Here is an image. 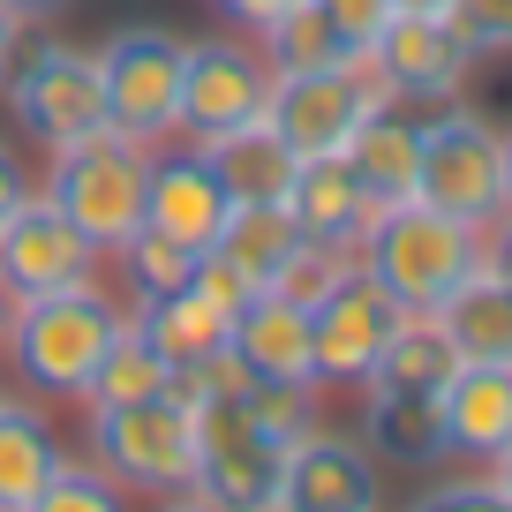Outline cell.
Masks as SVG:
<instances>
[{"label": "cell", "mask_w": 512, "mask_h": 512, "mask_svg": "<svg viewBox=\"0 0 512 512\" xmlns=\"http://www.w3.org/2000/svg\"><path fill=\"white\" fill-rule=\"evenodd\" d=\"M61 437L31 400H0V512H23L53 475H61Z\"/></svg>", "instance_id": "obj_23"}, {"label": "cell", "mask_w": 512, "mask_h": 512, "mask_svg": "<svg viewBox=\"0 0 512 512\" xmlns=\"http://www.w3.org/2000/svg\"><path fill=\"white\" fill-rule=\"evenodd\" d=\"M121 324H128V309L113 302L98 279H83V287H61V294L23 302L0 362L16 369L23 392H38V400H83Z\"/></svg>", "instance_id": "obj_1"}, {"label": "cell", "mask_w": 512, "mask_h": 512, "mask_svg": "<svg viewBox=\"0 0 512 512\" xmlns=\"http://www.w3.org/2000/svg\"><path fill=\"white\" fill-rule=\"evenodd\" d=\"M452 369H460V354H452L445 324L422 317V309H407L400 332H392V347H384L377 369H369V384H384V392H445Z\"/></svg>", "instance_id": "obj_25"}, {"label": "cell", "mask_w": 512, "mask_h": 512, "mask_svg": "<svg viewBox=\"0 0 512 512\" xmlns=\"http://www.w3.org/2000/svg\"><path fill=\"white\" fill-rule=\"evenodd\" d=\"M16 53H23V16L0 8V83H8V68H16Z\"/></svg>", "instance_id": "obj_40"}, {"label": "cell", "mask_w": 512, "mask_h": 512, "mask_svg": "<svg viewBox=\"0 0 512 512\" xmlns=\"http://www.w3.org/2000/svg\"><path fill=\"white\" fill-rule=\"evenodd\" d=\"M196 151L211 159V174L226 181L234 204H287V181H294V166H302L272 121H249V128L211 136V144H196Z\"/></svg>", "instance_id": "obj_22"}, {"label": "cell", "mask_w": 512, "mask_h": 512, "mask_svg": "<svg viewBox=\"0 0 512 512\" xmlns=\"http://www.w3.org/2000/svg\"><path fill=\"white\" fill-rule=\"evenodd\" d=\"M211 8H219V16L226 23H241V31H264V23H279V16H287V8H302V0H211Z\"/></svg>", "instance_id": "obj_37"}, {"label": "cell", "mask_w": 512, "mask_h": 512, "mask_svg": "<svg viewBox=\"0 0 512 512\" xmlns=\"http://www.w3.org/2000/svg\"><path fill=\"white\" fill-rule=\"evenodd\" d=\"M8 113H16L23 136H38L46 151L83 144L106 128V83H98V53L61 46V38H38L31 53H16L8 68Z\"/></svg>", "instance_id": "obj_6"}, {"label": "cell", "mask_w": 512, "mask_h": 512, "mask_svg": "<svg viewBox=\"0 0 512 512\" xmlns=\"http://www.w3.org/2000/svg\"><path fill=\"white\" fill-rule=\"evenodd\" d=\"M505 211H512V128H505Z\"/></svg>", "instance_id": "obj_46"}, {"label": "cell", "mask_w": 512, "mask_h": 512, "mask_svg": "<svg viewBox=\"0 0 512 512\" xmlns=\"http://www.w3.org/2000/svg\"><path fill=\"white\" fill-rule=\"evenodd\" d=\"M377 106H392V98H384V83L369 76V61L354 53V61H332V68L279 76L264 121L287 136L294 159H332V151H347V136H354Z\"/></svg>", "instance_id": "obj_9"}, {"label": "cell", "mask_w": 512, "mask_h": 512, "mask_svg": "<svg viewBox=\"0 0 512 512\" xmlns=\"http://www.w3.org/2000/svg\"><path fill=\"white\" fill-rule=\"evenodd\" d=\"M362 445L392 467H437L445 460V422H437V392H384L362 384Z\"/></svg>", "instance_id": "obj_20"}, {"label": "cell", "mask_w": 512, "mask_h": 512, "mask_svg": "<svg viewBox=\"0 0 512 512\" xmlns=\"http://www.w3.org/2000/svg\"><path fill=\"white\" fill-rule=\"evenodd\" d=\"M189 287L204 294V302H219L226 317H234V309L249 302V294H264V287H249V279H241V272H234V264H226L219 249H204V256H196V272H189Z\"/></svg>", "instance_id": "obj_36"}, {"label": "cell", "mask_w": 512, "mask_h": 512, "mask_svg": "<svg viewBox=\"0 0 512 512\" xmlns=\"http://www.w3.org/2000/svg\"><path fill=\"white\" fill-rule=\"evenodd\" d=\"M490 475H497V490L512 497V445H505V452H497V460H490Z\"/></svg>", "instance_id": "obj_45"}, {"label": "cell", "mask_w": 512, "mask_h": 512, "mask_svg": "<svg viewBox=\"0 0 512 512\" xmlns=\"http://www.w3.org/2000/svg\"><path fill=\"white\" fill-rule=\"evenodd\" d=\"M272 61L256 53V38L234 31H211L189 38L181 53V113H174V136L181 144H211V136H234V128L264 121L272 106Z\"/></svg>", "instance_id": "obj_7"}, {"label": "cell", "mask_w": 512, "mask_h": 512, "mask_svg": "<svg viewBox=\"0 0 512 512\" xmlns=\"http://www.w3.org/2000/svg\"><path fill=\"white\" fill-rule=\"evenodd\" d=\"M437 422H445V460L490 467L512 445V369L460 362L437 392Z\"/></svg>", "instance_id": "obj_16"}, {"label": "cell", "mask_w": 512, "mask_h": 512, "mask_svg": "<svg viewBox=\"0 0 512 512\" xmlns=\"http://www.w3.org/2000/svg\"><path fill=\"white\" fill-rule=\"evenodd\" d=\"M159 392H174V362L136 324H121L106 362H98V377H91V392H83V407L98 415V407H136V400H159Z\"/></svg>", "instance_id": "obj_27"}, {"label": "cell", "mask_w": 512, "mask_h": 512, "mask_svg": "<svg viewBox=\"0 0 512 512\" xmlns=\"http://www.w3.org/2000/svg\"><path fill=\"white\" fill-rule=\"evenodd\" d=\"M317 16L332 23V31L347 38L354 53H369V38L392 23V0H317Z\"/></svg>", "instance_id": "obj_35"}, {"label": "cell", "mask_w": 512, "mask_h": 512, "mask_svg": "<svg viewBox=\"0 0 512 512\" xmlns=\"http://www.w3.org/2000/svg\"><path fill=\"white\" fill-rule=\"evenodd\" d=\"M392 8H400V16H445L452 0H392Z\"/></svg>", "instance_id": "obj_44"}, {"label": "cell", "mask_w": 512, "mask_h": 512, "mask_svg": "<svg viewBox=\"0 0 512 512\" xmlns=\"http://www.w3.org/2000/svg\"><path fill=\"white\" fill-rule=\"evenodd\" d=\"M482 264H490L497 279H512V211L490 226V234H482Z\"/></svg>", "instance_id": "obj_39"}, {"label": "cell", "mask_w": 512, "mask_h": 512, "mask_svg": "<svg viewBox=\"0 0 512 512\" xmlns=\"http://www.w3.org/2000/svg\"><path fill=\"white\" fill-rule=\"evenodd\" d=\"M362 256L354 249H339V241H294L287 249V264L272 272V294H287V302H302V309H317L324 294L339 287V279L354 272Z\"/></svg>", "instance_id": "obj_30"}, {"label": "cell", "mask_w": 512, "mask_h": 512, "mask_svg": "<svg viewBox=\"0 0 512 512\" xmlns=\"http://www.w3.org/2000/svg\"><path fill=\"white\" fill-rule=\"evenodd\" d=\"M128 324H136L174 369H189V362H204V354L226 347V324H234V317H226L219 302H204L196 287H174V294H159V302H136Z\"/></svg>", "instance_id": "obj_24"}, {"label": "cell", "mask_w": 512, "mask_h": 512, "mask_svg": "<svg viewBox=\"0 0 512 512\" xmlns=\"http://www.w3.org/2000/svg\"><path fill=\"white\" fill-rule=\"evenodd\" d=\"M226 211H234V196L211 174L204 151L196 144H151V181H144V226L151 234H166V241L204 256L219 241Z\"/></svg>", "instance_id": "obj_15"}, {"label": "cell", "mask_w": 512, "mask_h": 512, "mask_svg": "<svg viewBox=\"0 0 512 512\" xmlns=\"http://www.w3.org/2000/svg\"><path fill=\"white\" fill-rule=\"evenodd\" d=\"M256 53L272 61V76H302V68L354 61V46L317 16V0H302V8H287L279 23H264V31H256Z\"/></svg>", "instance_id": "obj_28"}, {"label": "cell", "mask_w": 512, "mask_h": 512, "mask_svg": "<svg viewBox=\"0 0 512 512\" xmlns=\"http://www.w3.org/2000/svg\"><path fill=\"white\" fill-rule=\"evenodd\" d=\"M287 219L302 226V241H339V249H354L362 226L377 219V204H369V189L354 181V166L332 151V159H302V166H294Z\"/></svg>", "instance_id": "obj_18"}, {"label": "cell", "mask_w": 512, "mask_h": 512, "mask_svg": "<svg viewBox=\"0 0 512 512\" xmlns=\"http://www.w3.org/2000/svg\"><path fill=\"white\" fill-rule=\"evenodd\" d=\"M181 53L189 38L159 31V23H128L98 46V83H106V128L136 136V144H166L181 113Z\"/></svg>", "instance_id": "obj_8"}, {"label": "cell", "mask_w": 512, "mask_h": 512, "mask_svg": "<svg viewBox=\"0 0 512 512\" xmlns=\"http://www.w3.org/2000/svg\"><path fill=\"white\" fill-rule=\"evenodd\" d=\"M91 460L121 490H151V497L196 490V415L174 392L136 400V407H98L91 415Z\"/></svg>", "instance_id": "obj_5"}, {"label": "cell", "mask_w": 512, "mask_h": 512, "mask_svg": "<svg viewBox=\"0 0 512 512\" xmlns=\"http://www.w3.org/2000/svg\"><path fill=\"white\" fill-rule=\"evenodd\" d=\"M16 309H23V302H16L8 287H0V354H8V332H16Z\"/></svg>", "instance_id": "obj_43"}, {"label": "cell", "mask_w": 512, "mask_h": 512, "mask_svg": "<svg viewBox=\"0 0 512 512\" xmlns=\"http://www.w3.org/2000/svg\"><path fill=\"white\" fill-rule=\"evenodd\" d=\"M407 309L392 302V294L377 287V279L354 264L347 279H339L332 294H324L317 309H309V354H317V392L324 384H369V369H377V354L392 347V332H400Z\"/></svg>", "instance_id": "obj_12"}, {"label": "cell", "mask_w": 512, "mask_h": 512, "mask_svg": "<svg viewBox=\"0 0 512 512\" xmlns=\"http://www.w3.org/2000/svg\"><path fill=\"white\" fill-rule=\"evenodd\" d=\"M362 61H369V76L384 83L392 106H452V98L467 91L475 53H467V38L452 31L445 16H400V8H392V23L369 38Z\"/></svg>", "instance_id": "obj_11"}, {"label": "cell", "mask_w": 512, "mask_h": 512, "mask_svg": "<svg viewBox=\"0 0 512 512\" xmlns=\"http://www.w3.org/2000/svg\"><path fill=\"white\" fill-rule=\"evenodd\" d=\"M415 512H512V497L497 490V475H460V482H430Z\"/></svg>", "instance_id": "obj_34"}, {"label": "cell", "mask_w": 512, "mask_h": 512, "mask_svg": "<svg viewBox=\"0 0 512 512\" xmlns=\"http://www.w3.org/2000/svg\"><path fill=\"white\" fill-rule=\"evenodd\" d=\"M241 407H249V422H256L264 437H279V445L324 430V422H317V384H264V377H256Z\"/></svg>", "instance_id": "obj_32"}, {"label": "cell", "mask_w": 512, "mask_h": 512, "mask_svg": "<svg viewBox=\"0 0 512 512\" xmlns=\"http://www.w3.org/2000/svg\"><path fill=\"white\" fill-rule=\"evenodd\" d=\"M23 196H31V166H23V151L8 144V136H0V219H8V211H16Z\"/></svg>", "instance_id": "obj_38"}, {"label": "cell", "mask_w": 512, "mask_h": 512, "mask_svg": "<svg viewBox=\"0 0 512 512\" xmlns=\"http://www.w3.org/2000/svg\"><path fill=\"white\" fill-rule=\"evenodd\" d=\"M159 512H219L204 490H174V497H159Z\"/></svg>", "instance_id": "obj_42"}, {"label": "cell", "mask_w": 512, "mask_h": 512, "mask_svg": "<svg viewBox=\"0 0 512 512\" xmlns=\"http://www.w3.org/2000/svg\"><path fill=\"white\" fill-rule=\"evenodd\" d=\"M226 347L249 362V377L264 384H317V354H309V309L287 294H249L226 324Z\"/></svg>", "instance_id": "obj_17"}, {"label": "cell", "mask_w": 512, "mask_h": 512, "mask_svg": "<svg viewBox=\"0 0 512 512\" xmlns=\"http://www.w3.org/2000/svg\"><path fill=\"white\" fill-rule=\"evenodd\" d=\"M445 23L467 38V53H512V0H452Z\"/></svg>", "instance_id": "obj_33"}, {"label": "cell", "mask_w": 512, "mask_h": 512, "mask_svg": "<svg viewBox=\"0 0 512 512\" xmlns=\"http://www.w3.org/2000/svg\"><path fill=\"white\" fill-rule=\"evenodd\" d=\"M189 415H196V490L219 512H272L287 445L256 430L241 400H204Z\"/></svg>", "instance_id": "obj_10"}, {"label": "cell", "mask_w": 512, "mask_h": 512, "mask_svg": "<svg viewBox=\"0 0 512 512\" xmlns=\"http://www.w3.org/2000/svg\"><path fill=\"white\" fill-rule=\"evenodd\" d=\"M83 279H98V249L31 189L0 219V287L16 294V302H38V294L83 287Z\"/></svg>", "instance_id": "obj_13"}, {"label": "cell", "mask_w": 512, "mask_h": 512, "mask_svg": "<svg viewBox=\"0 0 512 512\" xmlns=\"http://www.w3.org/2000/svg\"><path fill=\"white\" fill-rule=\"evenodd\" d=\"M144 181H151V144L121 136V128H98L83 144H61L46 166V204L91 241L98 256H113L121 241L144 234Z\"/></svg>", "instance_id": "obj_3"}, {"label": "cell", "mask_w": 512, "mask_h": 512, "mask_svg": "<svg viewBox=\"0 0 512 512\" xmlns=\"http://www.w3.org/2000/svg\"><path fill=\"white\" fill-rule=\"evenodd\" d=\"M415 204L490 234L505 219V128H490L475 106H437L422 121V166H415Z\"/></svg>", "instance_id": "obj_4"}, {"label": "cell", "mask_w": 512, "mask_h": 512, "mask_svg": "<svg viewBox=\"0 0 512 512\" xmlns=\"http://www.w3.org/2000/svg\"><path fill=\"white\" fill-rule=\"evenodd\" d=\"M339 159L354 166V181L369 189V204H407V196H415V166H422V121L407 106H377L347 136Z\"/></svg>", "instance_id": "obj_19"}, {"label": "cell", "mask_w": 512, "mask_h": 512, "mask_svg": "<svg viewBox=\"0 0 512 512\" xmlns=\"http://www.w3.org/2000/svg\"><path fill=\"white\" fill-rule=\"evenodd\" d=\"M354 256H362V272L400 309H422V317H430L445 294H460L467 279L482 272V234L407 196V204H377V219L362 226Z\"/></svg>", "instance_id": "obj_2"}, {"label": "cell", "mask_w": 512, "mask_h": 512, "mask_svg": "<svg viewBox=\"0 0 512 512\" xmlns=\"http://www.w3.org/2000/svg\"><path fill=\"white\" fill-rule=\"evenodd\" d=\"M0 8H8V16H23V23H38V16H61L68 0H0Z\"/></svg>", "instance_id": "obj_41"}, {"label": "cell", "mask_w": 512, "mask_h": 512, "mask_svg": "<svg viewBox=\"0 0 512 512\" xmlns=\"http://www.w3.org/2000/svg\"><path fill=\"white\" fill-rule=\"evenodd\" d=\"M0 400H8V392H0Z\"/></svg>", "instance_id": "obj_47"}, {"label": "cell", "mask_w": 512, "mask_h": 512, "mask_svg": "<svg viewBox=\"0 0 512 512\" xmlns=\"http://www.w3.org/2000/svg\"><path fill=\"white\" fill-rule=\"evenodd\" d=\"M302 241V226L287 219V204H234L226 211V226H219V241L211 249L234 264L249 287H272V272L287 264V249Z\"/></svg>", "instance_id": "obj_26"}, {"label": "cell", "mask_w": 512, "mask_h": 512, "mask_svg": "<svg viewBox=\"0 0 512 512\" xmlns=\"http://www.w3.org/2000/svg\"><path fill=\"white\" fill-rule=\"evenodd\" d=\"M272 512H384L377 452L362 437H339V430L294 437L287 460H279V505Z\"/></svg>", "instance_id": "obj_14"}, {"label": "cell", "mask_w": 512, "mask_h": 512, "mask_svg": "<svg viewBox=\"0 0 512 512\" xmlns=\"http://www.w3.org/2000/svg\"><path fill=\"white\" fill-rule=\"evenodd\" d=\"M121 272H128V294L136 302H159V294H174V287H189V272H196V249H181V241H166V234H136V241H121Z\"/></svg>", "instance_id": "obj_29"}, {"label": "cell", "mask_w": 512, "mask_h": 512, "mask_svg": "<svg viewBox=\"0 0 512 512\" xmlns=\"http://www.w3.org/2000/svg\"><path fill=\"white\" fill-rule=\"evenodd\" d=\"M23 512H128V490L106 475V467H83V460H61V475L31 497Z\"/></svg>", "instance_id": "obj_31"}, {"label": "cell", "mask_w": 512, "mask_h": 512, "mask_svg": "<svg viewBox=\"0 0 512 512\" xmlns=\"http://www.w3.org/2000/svg\"><path fill=\"white\" fill-rule=\"evenodd\" d=\"M430 317L445 324V339H452V354H460V362L512 369V279H497L490 264H482L460 294H445Z\"/></svg>", "instance_id": "obj_21"}]
</instances>
